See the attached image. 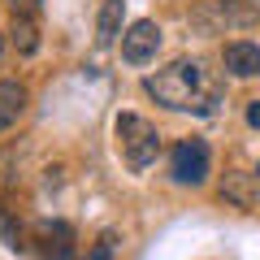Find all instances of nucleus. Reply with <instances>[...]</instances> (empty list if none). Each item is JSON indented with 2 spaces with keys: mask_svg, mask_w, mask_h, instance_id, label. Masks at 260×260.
Listing matches in <instances>:
<instances>
[{
  "mask_svg": "<svg viewBox=\"0 0 260 260\" xmlns=\"http://www.w3.org/2000/svg\"><path fill=\"white\" fill-rule=\"evenodd\" d=\"M143 91L156 104L178 109V113H213V104H217V91L200 61H169L165 70L143 78Z\"/></svg>",
  "mask_w": 260,
  "mask_h": 260,
  "instance_id": "f257e3e1",
  "label": "nucleus"
},
{
  "mask_svg": "<svg viewBox=\"0 0 260 260\" xmlns=\"http://www.w3.org/2000/svg\"><path fill=\"white\" fill-rule=\"evenodd\" d=\"M113 130H117V152H121V160H126L130 174H143V169L156 165L160 135H156V126H152L148 117H139V113H117Z\"/></svg>",
  "mask_w": 260,
  "mask_h": 260,
  "instance_id": "f03ea898",
  "label": "nucleus"
},
{
  "mask_svg": "<svg viewBox=\"0 0 260 260\" xmlns=\"http://www.w3.org/2000/svg\"><path fill=\"white\" fill-rule=\"evenodd\" d=\"M169 174H174L178 186H204L208 174H213V152H208L204 139H182L169 152Z\"/></svg>",
  "mask_w": 260,
  "mask_h": 260,
  "instance_id": "7ed1b4c3",
  "label": "nucleus"
},
{
  "mask_svg": "<svg viewBox=\"0 0 260 260\" xmlns=\"http://www.w3.org/2000/svg\"><path fill=\"white\" fill-rule=\"evenodd\" d=\"M156 52H160V26L152 18L130 22L126 35H121V56L130 65H148V61H156Z\"/></svg>",
  "mask_w": 260,
  "mask_h": 260,
  "instance_id": "20e7f679",
  "label": "nucleus"
},
{
  "mask_svg": "<svg viewBox=\"0 0 260 260\" xmlns=\"http://www.w3.org/2000/svg\"><path fill=\"white\" fill-rule=\"evenodd\" d=\"M221 65L230 78H256L260 74V44L251 39H234V44L221 48Z\"/></svg>",
  "mask_w": 260,
  "mask_h": 260,
  "instance_id": "39448f33",
  "label": "nucleus"
},
{
  "mask_svg": "<svg viewBox=\"0 0 260 260\" xmlns=\"http://www.w3.org/2000/svg\"><path fill=\"white\" fill-rule=\"evenodd\" d=\"M26 83H18V78H0V130H9L22 121V113H26Z\"/></svg>",
  "mask_w": 260,
  "mask_h": 260,
  "instance_id": "423d86ee",
  "label": "nucleus"
},
{
  "mask_svg": "<svg viewBox=\"0 0 260 260\" xmlns=\"http://www.w3.org/2000/svg\"><path fill=\"white\" fill-rule=\"evenodd\" d=\"M221 200H230L234 208H256L260 204V186L251 174H225L221 182Z\"/></svg>",
  "mask_w": 260,
  "mask_h": 260,
  "instance_id": "0eeeda50",
  "label": "nucleus"
},
{
  "mask_svg": "<svg viewBox=\"0 0 260 260\" xmlns=\"http://www.w3.org/2000/svg\"><path fill=\"white\" fill-rule=\"evenodd\" d=\"M121 18H126V0H104L100 5V22H95V44L100 48L117 44V35H126L121 30Z\"/></svg>",
  "mask_w": 260,
  "mask_h": 260,
  "instance_id": "6e6552de",
  "label": "nucleus"
},
{
  "mask_svg": "<svg viewBox=\"0 0 260 260\" xmlns=\"http://www.w3.org/2000/svg\"><path fill=\"white\" fill-rule=\"evenodd\" d=\"M9 39H13V48H18L22 56H35L39 52V26H35V18H30V13H13Z\"/></svg>",
  "mask_w": 260,
  "mask_h": 260,
  "instance_id": "1a4fd4ad",
  "label": "nucleus"
},
{
  "mask_svg": "<svg viewBox=\"0 0 260 260\" xmlns=\"http://www.w3.org/2000/svg\"><path fill=\"white\" fill-rule=\"evenodd\" d=\"M39 234L48 239V256H52V260H70V256H74V230H70L65 221L39 225Z\"/></svg>",
  "mask_w": 260,
  "mask_h": 260,
  "instance_id": "9d476101",
  "label": "nucleus"
},
{
  "mask_svg": "<svg viewBox=\"0 0 260 260\" xmlns=\"http://www.w3.org/2000/svg\"><path fill=\"white\" fill-rule=\"evenodd\" d=\"M221 9H225V18H230L234 26H247V22L260 18V0H225Z\"/></svg>",
  "mask_w": 260,
  "mask_h": 260,
  "instance_id": "9b49d317",
  "label": "nucleus"
},
{
  "mask_svg": "<svg viewBox=\"0 0 260 260\" xmlns=\"http://www.w3.org/2000/svg\"><path fill=\"white\" fill-rule=\"evenodd\" d=\"M87 260H113V239H109V234L91 247V256H87Z\"/></svg>",
  "mask_w": 260,
  "mask_h": 260,
  "instance_id": "f8f14e48",
  "label": "nucleus"
},
{
  "mask_svg": "<svg viewBox=\"0 0 260 260\" xmlns=\"http://www.w3.org/2000/svg\"><path fill=\"white\" fill-rule=\"evenodd\" d=\"M39 5H44V0H9V9H13V13H30V18L39 13Z\"/></svg>",
  "mask_w": 260,
  "mask_h": 260,
  "instance_id": "ddd939ff",
  "label": "nucleus"
},
{
  "mask_svg": "<svg viewBox=\"0 0 260 260\" xmlns=\"http://www.w3.org/2000/svg\"><path fill=\"white\" fill-rule=\"evenodd\" d=\"M0 239L9 243V247H18V234L9 230V221H5V208H0Z\"/></svg>",
  "mask_w": 260,
  "mask_h": 260,
  "instance_id": "4468645a",
  "label": "nucleus"
},
{
  "mask_svg": "<svg viewBox=\"0 0 260 260\" xmlns=\"http://www.w3.org/2000/svg\"><path fill=\"white\" fill-rule=\"evenodd\" d=\"M247 126H256V130H260V100H251V104H247Z\"/></svg>",
  "mask_w": 260,
  "mask_h": 260,
  "instance_id": "2eb2a0df",
  "label": "nucleus"
},
{
  "mask_svg": "<svg viewBox=\"0 0 260 260\" xmlns=\"http://www.w3.org/2000/svg\"><path fill=\"white\" fill-rule=\"evenodd\" d=\"M0 56H5V39H0Z\"/></svg>",
  "mask_w": 260,
  "mask_h": 260,
  "instance_id": "dca6fc26",
  "label": "nucleus"
}]
</instances>
